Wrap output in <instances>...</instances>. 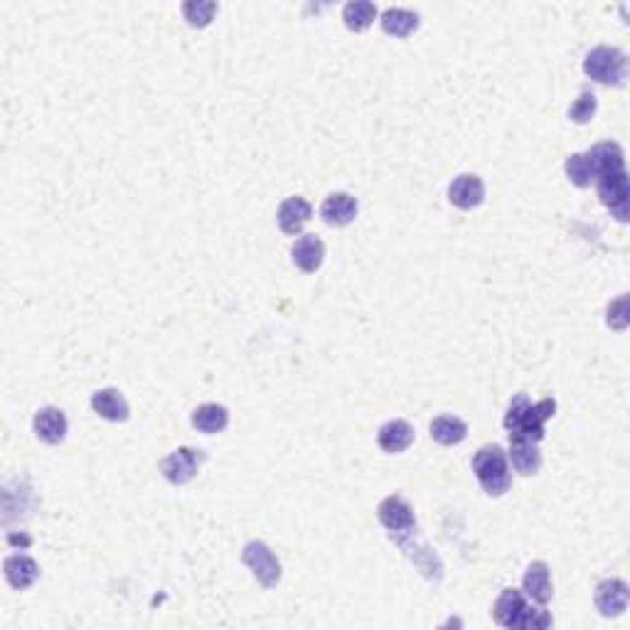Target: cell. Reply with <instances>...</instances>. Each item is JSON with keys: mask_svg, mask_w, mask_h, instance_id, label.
<instances>
[{"mask_svg": "<svg viewBox=\"0 0 630 630\" xmlns=\"http://www.w3.org/2000/svg\"><path fill=\"white\" fill-rule=\"evenodd\" d=\"M291 257H293V264H296L301 271L313 274V271H318V268L323 267L325 244L320 241V237L306 234V237H301L296 244H293V249H291Z\"/></svg>", "mask_w": 630, "mask_h": 630, "instance_id": "cell-17", "label": "cell"}, {"mask_svg": "<svg viewBox=\"0 0 630 630\" xmlns=\"http://www.w3.org/2000/svg\"><path fill=\"white\" fill-rule=\"evenodd\" d=\"M202 463V453L195 449H178L172 451L168 459H162L161 473L165 480H171L172 486H185L192 477L197 476Z\"/></svg>", "mask_w": 630, "mask_h": 630, "instance_id": "cell-8", "label": "cell"}, {"mask_svg": "<svg viewBox=\"0 0 630 630\" xmlns=\"http://www.w3.org/2000/svg\"><path fill=\"white\" fill-rule=\"evenodd\" d=\"M495 621L503 628H549L552 626V616L539 606H529L525 599V593L517 589H505L497 596L495 608H493Z\"/></svg>", "mask_w": 630, "mask_h": 630, "instance_id": "cell-2", "label": "cell"}, {"mask_svg": "<svg viewBox=\"0 0 630 630\" xmlns=\"http://www.w3.org/2000/svg\"><path fill=\"white\" fill-rule=\"evenodd\" d=\"M596 608L601 616L613 618L628 608V583L621 579H606L596 586Z\"/></svg>", "mask_w": 630, "mask_h": 630, "instance_id": "cell-9", "label": "cell"}, {"mask_svg": "<svg viewBox=\"0 0 630 630\" xmlns=\"http://www.w3.org/2000/svg\"><path fill=\"white\" fill-rule=\"evenodd\" d=\"M593 165V180H599L603 175H611V172L626 171V158L618 144H599L593 145L589 151Z\"/></svg>", "mask_w": 630, "mask_h": 630, "instance_id": "cell-18", "label": "cell"}, {"mask_svg": "<svg viewBox=\"0 0 630 630\" xmlns=\"http://www.w3.org/2000/svg\"><path fill=\"white\" fill-rule=\"evenodd\" d=\"M377 443L384 453H401L414 443V429L411 424L401 419H394L389 424H384L380 433H377Z\"/></svg>", "mask_w": 630, "mask_h": 630, "instance_id": "cell-20", "label": "cell"}, {"mask_svg": "<svg viewBox=\"0 0 630 630\" xmlns=\"http://www.w3.org/2000/svg\"><path fill=\"white\" fill-rule=\"evenodd\" d=\"M596 185H599V197L613 212V217L618 222L628 220V172L621 171L603 175L596 180Z\"/></svg>", "mask_w": 630, "mask_h": 630, "instance_id": "cell-7", "label": "cell"}, {"mask_svg": "<svg viewBox=\"0 0 630 630\" xmlns=\"http://www.w3.org/2000/svg\"><path fill=\"white\" fill-rule=\"evenodd\" d=\"M566 175L576 188H589L593 182V165L589 153H573L566 158Z\"/></svg>", "mask_w": 630, "mask_h": 630, "instance_id": "cell-25", "label": "cell"}, {"mask_svg": "<svg viewBox=\"0 0 630 630\" xmlns=\"http://www.w3.org/2000/svg\"><path fill=\"white\" fill-rule=\"evenodd\" d=\"M325 224L330 227H345L357 217V200L347 192H333L330 197H325L323 207H320Z\"/></svg>", "mask_w": 630, "mask_h": 630, "instance_id": "cell-14", "label": "cell"}, {"mask_svg": "<svg viewBox=\"0 0 630 630\" xmlns=\"http://www.w3.org/2000/svg\"><path fill=\"white\" fill-rule=\"evenodd\" d=\"M596 96L591 92H582V96L573 101V106L569 109V118L573 124H589L593 116H596Z\"/></svg>", "mask_w": 630, "mask_h": 630, "instance_id": "cell-27", "label": "cell"}, {"mask_svg": "<svg viewBox=\"0 0 630 630\" xmlns=\"http://www.w3.org/2000/svg\"><path fill=\"white\" fill-rule=\"evenodd\" d=\"M473 473H476L477 483L483 486L490 497L505 495L507 490L512 487V473L507 466V453L503 446L490 443L477 451L473 459Z\"/></svg>", "mask_w": 630, "mask_h": 630, "instance_id": "cell-3", "label": "cell"}, {"mask_svg": "<svg viewBox=\"0 0 630 630\" xmlns=\"http://www.w3.org/2000/svg\"><path fill=\"white\" fill-rule=\"evenodd\" d=\"M377 517H380V522H382L397 539L404 535H414V529H416L414 510H411L409 503L399 495H389L387 500H382L380 507H377Z\"/></svg>", "mask_w": 630, "mask_h": 630, "instance_id": "cell-6", "label": "cell"}, {"mask_svg": "<svg viewBox=\"0 0 630 630\" xmlns=\"http://www.w3.org/2000/svg\"><path fill=\"white\" fill-rule=\"evenodd\" d=\"M311 217H313V207L303 197H288L278 207V227L284 234H291V237L303 230Z\"/></svg>", "mask_w": 630, "mask_h": 630, "instance_id": "cell-13", "label": "cell"}, {"mask_svg": "<svg viewBox=\"0 0 630 630\" xmlns=\"http://www.w3.org/2000/svg\"><path fill=\"white\" fill-rule=\"evenodd\" d=\"M583 72L606 86H621L628 77V57L616 48H593L583 59Z\"/></svg>", "mask_w": 630, "mask_h": 630, "instance_id": "cell-4", "label": "cell"}, {"mask_svg": "<svg viewBox=\"0 0 630 630\" xmlns=\"http://www.w3.org/2000/svg\"><path fill=\"white\" fill-rule=\"evenodd\" d=\"M522 586H525V593L537 606H547L554 596L552 579H549V566H547L545 562L529 564L525 572V579H522Z\"/></svg>", "mask_w": 630, "mask_h": 630, "instance_id": "cell-16", "label": "cell"}, {"mask_svg": "<svg viewBox=\"0 0 630 630\" xmlns=\"http://www.w3.org/2000/svg\"><path fill=\"white\" fill-rule=\"evenodd\" d=\"M214 13H217V3H207V0L182 3V15H185V20L190 22L192 28H205V25H210Z\"/></svg>", "mask_w": 630, "mask_h": 630, "instance_id": "cell-26", "label": "cell"}, {"mask_svg": "<svg viewBox=\"0 0 630 630\" xmlns=\"http://www.w3.org/2000/svg\"><path fill=\"white\" fill-rule=\"evenodd\" d=\"M3 569H5V579H8L10 586L18 589V591L30 589L32 583L38 582L39 576L38 562H35L32 556H25V554H13V556H8L5 564H3Z\"/></svg>", "mask_w": 630, "mask_h": 630, "instance_id": "cell-15", "label": "cell"}, {"mask_svg": "<svg viewBox=\"0 0 630 630\" xmlns=\"http://www.w3.org/2000/svg\"><path fill=\"white\" fill-rule=\"evenodd\" d=\"M608 325H613L616 330H623L628 325V298L626 296L608 306Z\"/></svg>", "mask_w": 630, "mask_h": 630, "instance_id": "cell-28", "label": "cell"}, {"mask_svg": "<svg viewBox=\"0 0 630 630\" xmlns=\"http://www.w3.org/2000/svg\"><path fill=\"white\" fill-rule=\"evenodd\" d=\"M32 429L39 441H45L48 446H57L67 436V416L55 407H45L35 414Z\"/></svg>", "mask_w": 630, "mask_h": 630, "instance_id": "cell-10", "label": "cell"}, {"mask_svg": "<svg viewBox=\"0 0 630 630\" xmlns=\"http://www.w3.org/2000/svg\"><path fill=\"white\" fill-rule=\"evenodd\" d=\"M374 18H377V5L370 3V0H353V3H347L343 8L345 25H347V30H353V32L367 30L374 22Z\"/></svg>", "mask_w": 630, "mask_h": 630, "instance_id": "cell-24", "label": "cell"}, {"mask_svg": "<svg viewBox=\"0 0 630 630\" xmlns=\"http://www.w3.org/2000/svg\"><path fill=\"white\" fill-rule=\"evenodd\" d=\"M230 424V411L222 404H202L192 411V426L202 433H220Z\"/></svg>", "mask_w": 630, "mask_h": 630, "instance_id": "cell-22", "label": "cell"}, {"mask_svg": "<svg viewBox=\"0 0 630 630\" xmlns=\"http://www.w3.org/2000/svg\"><path fill=\"white\" fill-rule=\"evenodd\" d=\"M510 459L520 476H535L542 468V453L537 441L525 436H510Z\"/></svg>", "mask_w": 630, "mask_h": 630, "instance_id": "cell-11", "label": "cell"}, {"mask_svg": "<svg viewBox=\"0 0 630 630\" xmlns=\"http://www.w3.org/2000/svg\"><path fill=\"white\" fill-rule=\"evenodd\" d=\"M556 401L542 399L532 404L527 394H517L505 416V429L510 436H525V439L539 441L545 439V424L554 416Z\"/></svg>", "mask_w": 630, "mask_h": 630, "instance_id": "cell-1", "label": "cell"}, {"mask_svg": "<svg viewBox=\"0 0 630 630\" xmlns=\"http://www.w3.org/2000/svg\"><path fill=\"white\" fill-rule=\"evenodd\" d=\"M241 562L247 564L264 589H274L281 582V564L276 554L271 552V547L264 542H249L241 552Z\"/></svg>", "mask_w": 630, "mask_h": 630, "instance_id": "cell-5", "label": "cell"}, {"mask_svg": "<svg viewBox=\"0 0 630 630\" xmlns=\"http://www.w3.org/2000/svg\"><path fill=\"white\" fill-rule=\"evenodd\" d=\"M431 436L433 441H439L441 446H459L460 441L468 436V426L459 416L443 414L431 421Z\"/></svg>", "mask_w": 630, "mask_h": 630, "instance_id": "cell-21", "label": "cell"}, {"mask_svg": "<svg viewBox=\"0 0 630 630\" xmlns=\"http://www.w3.org/2000/svg\"><path fill=\"white\" fill-rule=\"evenodd\" d=\"M419 28V15L407 8H389L382 13V30L394 38H409Z\"/></svg>", "mask_w": 630, "mask_h": 630, "instance_id": "cell-23", "label": "cell"}, {"mask_svg": "<svg viewBox=\"0 0 630 630\" xmlns=\"http://www.w3.org/2000/svg\"><path fill=\"white\" fill-rule=\"evenodd\" d=\"M486 197V188L483 180L477 175H459L456 180L451 182L449 200L459 207V210H473Z\"/></svg>", "mask_w": 630, "mask_h": 630, "instance_id": "cell-12", "label": "cell"}, {"mask_svg": "<svg viewBox=\"0 0 630 630\" xmlns=\"http://www.w3.org/2000/svg\"><path fill=\"white\" fill-rule=\"evenodd\" d=\"M92 409L106 421H126L128 419V401L124 399V394L118 389H99V392L92 397Z\"/></svg>", "mask_w": 630, "mask_h": 630, "instance_id": "cell-19", "label": "cell"}]
</instances>
